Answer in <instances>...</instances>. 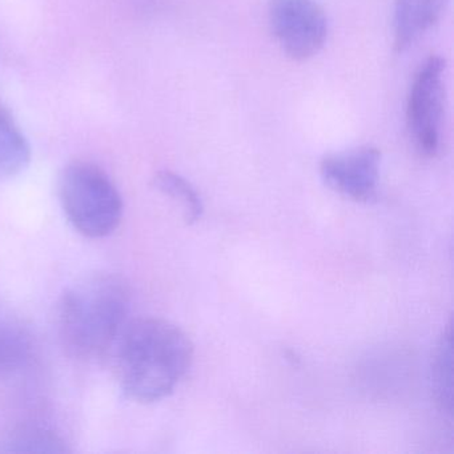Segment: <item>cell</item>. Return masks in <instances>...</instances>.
Listing matches in <instances>:
<instances>
[{
	"label": "cell",
	"instance_id": "cell-1",
	"mask_svg": "<svg viewBox=\"0 0 454 454\" xmlns=\"http://www.w3.org/2000/svg\"><path fill=\"white\" fill-rule=\"evenodd\" d=\"M111 352L121 389L143 403L172 395L193 361L190 337L175 324L156 317L129 320Z\"/></svg>",
	"mask_w": 454,
	"mask_h": 454
},
{
	"label": "cell",
	"instance_id": "cell-2",
	"mask_svg": "<svg viewBox=\"0 0 454 454\" xmlns=\"http://www.w3.org/2000/svg\"><path fill=\"white\" fill-rule=\"evenodd\" d=\"M129 286L118 276H90L68 286L57 312L66 352L79 360L107 355L129 321Z\"/></svg>",
	"mask_w": 454,
	"mask_h": 454
},
{
	"label": "cell",
	"instance_id": "cell-3",
	"mask_svg": "<svg viewBox=\"0 0 454 454\" xmlns=\"http://www.w3.org/2000/svg\"><path fill=\"white\" fill-rule=\"evenodd\" d=\"M58 192L68 222L86 238H107L121 225L123 199L110 175L98 164H67L60 172Z\"/></svg>",
	"mask_w": 454,
	"mask_h": 454
},
{
	"label": "cell",
	"instance_id": "cell-4",
	"mask_svg": "<svg viewBox=\"0 0 454 454\" xmlns=\"http://www.w3.org/2000/svg\"><path fill=\"white\" fill-rule=\"evenodd\" d=\"M445 68V60L432 55L419 66L409 90L406 121L414 145L425 156H434L440 150Z\"/></svg>",
	"mask_w": 454,
	"mask_h": 454
},
{
	"label": "cell",
	"instance_id": "cell-5",
	"mask_svg": "<svg viewBox=\"0 0 454 454\" xmlns=\"http://www.w3.org/2000/svg\"><path fill=\"white\" fill-rule=\"evenodd\" d=\"M270 30L289 59L304 62L320 52L328 20L317 0H270Z\"/></svg>",
	"mask_w": 454,
	"mask_h": 454
},
{
	"label": "cell",
	"instance_id": "cell-6",
	"mask_svg": "<svg viewBox=\"0 0 454 454\" xmlns=\"http://www.w3.org/2000/svg\"><path fill=\"white\" fill-rule=\"evenodd\" d=\"M381 153L374 147H360L325 156L320 163L321 179L334 192L369 203L379 188Z\"/></svg>",
	"mask_w": 454,
	"mask_h": 454
},
{
	"label": "cell",
	"instance_id": "cell-7",
	"mask_svg": "<svg viewBox=\"0 0 454 454\" xmlns=\"http://www.w3.org/2000/svg\"><path fill=\"white\" fill-rule=\"evenodd\" d=\"M449 0H395L393 46L403 52L442 17Z\"/></svg>",
	"mask_w": 454,
	"mask_h": 454
},
{
	"label": "cell",
	"instance_id": "cell-8",
	"mask_svg": "<svg viewBox=\"0 0 454 454\" xmlns=\"http://www.w3.org/2000/svg\"><path fill=\"white\" fill-rule=\"evenodd\" d=\"M35 355L33 334L9 310L0 308V384L20 376Z\"/></svg>",
	"mask_w": 454,
	"mask_h": 454
},
{
	"label": "cell",
	"instance_id": "cell-9",
	"mask_svg": "<svg viewBox=\"0 0 454 454\" xmlns=\"http://www.w3.org/2000/svg\"><path fill=\"white\" fill-rule=\"evenodd\" d=\"M67 441L39 422L17 425L0 435V453H70Z\"/></svg>",
	"mask_w": 454,
	"mask_h": 454
},
{
	"label": "cell",
	"instance_id": "cell-10",
	"mask_svg": "<svg viewBox=\"0 0 454 454\" xmlns=\"http://www.w3.org/2000/svg\"><path fill=\"white\" fill-rule=\"evenodd\" d=\"M31 161L27 137L15 121L9 108L0 102V179L22 174Z\"/></svg>",
	"mask_w": 454,
	"mask_h": 454
},
{
	"label": "cell",
	"instance_id": "cell-11",
	"mask_svg": "<svg viewBox=\"0 0 454 454\" xmlns=\"http://www.w3.org/2000/svg\"><path fill=\"white\" fill-rule=\"evenodd\" d=\"M451 323L441 334L433 353L430 381L433 397L441 411L451 414V390H453V345H451Z\"/></svg>",
	"mask_w": 454,
	"mask_h": 454
},
{
	"label": "cell",
	"instance_id": "cell-12",
	"mask_svg": "<svg viewBox=\"0 0 454 454\" xmlns=\"http://www.w3.org/2000/svg\"><path fill=\"white\" fill-rule=\"evenodd\" d=\"M153 187L168 198L179 201L187 224H195L204 214V204L196 188L176 172H156L153 180Z\"/></svg>",
	"mask_w": 454,
	"mask_h": 454
}]
</instances>
